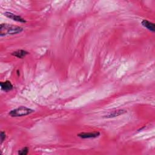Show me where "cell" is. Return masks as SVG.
Here are the masks:
<instances>
[{
	"mask_svg": "<svg viewBox=\"0 0 155 155\" xmlns=\"http://www.w3.org/2000/svg\"><path fill=\"white\" fill-rule=\"evenodd\" d=\"M23 28L19 26L10 25L8 24H1L0 25V36L15 35L22 32Z\"/></svg>",
	"mask_w": 155,
	"mask_h": 155,
	"instance_id": "1",
	"label": "cell"
},
{
	"mask_svg": "<svg viewBox=\"0 0 155 155\" xmlns=\"http://www.w3.org/2000/svg\"><path fill=\"white\" fill-rule=\"evenodd\" d=\"M35 111L24 106H21L11 110L9 115L11 117H21L34 113Z\"/></svg>",
	"mask_w": 155,
	"mask_h": 155,
	"instance_id": "2",
	"label": "cell"
},
{
	"mask_svg": "<svg viewBox=\"0 0 155 155\" xmlns=\"http://www.w3.org/2000/svg\"><path fill=\"white\" fill-rule=\"evenodd\" d=\"M126 113H127V110H126L117 109V110H114L109 112L104 117L107 118H112L119 116L122 115Z\"/></svg>",
	"mask_w": 155,
	"mask_h": 155,
	"instance_id": "3",
	"label": "cell"
},
{
	"mask_svg": "<svg viewBox=\"0 0 155 155\" xmlns=\"http://www.w3.org/2000/svg\"><path fill=\"white\" fill-rule=\"evenodd\" d=\"M100 132H88V133H81L78 135V136L82 139L95 138L100 136Z\"/></svg>",
	"mask_w": 155,
	"mask_h": 155,
	"instance_id": "4",
	"label": "cell"
},
{
	"mask_svg": "<svg viewBox=\"0 0 155 155\" xmlns=\"http://www.w3.org/2000/svg\"><path fill=\"white\" fill-rule=\"evenodd\" d=\"M4 15L6 16H7V18H10V19H12L15 21H17V22H22V23H25L26 22V21L22 18V17H21L20 16H18V15H15L11 12H5L4 13Z\"/></svg>",
	"mask_w": 155,
	"mask_h": 155,
	"instance_id": "5",
	"label": "cell"
},
{
	"mask_svg": "<svg viewBox=\"0 0 155 155\" xmlns=\"http://www.w3.org/2000/svg\"><path fill=\"white\" fill-rule=\"evenodd\" d=\"M0 85H1V89L5 91H9L13 89V85L9 81H6L5 82H0Z\"/></svg>",
	"mask_w": 155,
	"mask_h": 155,
	"instance_id": "6",
	"label": "cell"
},
{
	"mask_svg": "<svg viewBox=\"0 0 155 155\" xmlns=\"http://www.w3.org/2000/svg\"><path fill=\"white\" fill-rule=\"evenodd\" d=\"M142 25L145 27V28H147L148 30L151 31V32H154L155 31V25L154 24L153 22H151L146 19H144L142 22H141Z\"/></svg>",
	"mask_w": 155,
	"mask_h": 155,
	"instance_id": "7",
	"label": "cell"
},
{
	"mask_svg": "<svg viewBox=\"0 0 155 155\" xmlns=\"http://www.w3.org/2000/svg\"><path fill=\"white\" fill-rule=\"evenodd\" d=\"M29 53L25 50H18L16 51H15L12 53V55L18 58L22 59L24 58L26 55H27Z\"/></svg>",
	"mask_w": 155,
	"mask_h": 155,
	"instance_id": "8",
	"label": "cell"
},
{
	"mask_svg": "<svg viewBox=\"0 0 155 155\" xmlns=\"http://www.w3.org/2000/svg\"><path fill=\"white\" fill-rule=\"evenodd\" d=\"M28 148L27 147H24L18 151V154L26 155L28 154Z\"/></svg>",
	"mask_w": 155,
	"mask_h": 155,
	"instance_id": "9",
	"label": "cell"
},
{
	"mask_svg": "<svg viewBox=\"0 0 155 155\" xmlns=\"http://www.w3.org/2000/svg\"><path fill=\"white\" fill-rule=\"evenodd\" d=\"M0 138H1V144H2L6 138V134L4 132H1V134H0Z\"/></svg>",
	"mask_w": 155,
	"mask_h": 155,
	"instance_id": "10",
	"label": "cell"
}]
</instances>
